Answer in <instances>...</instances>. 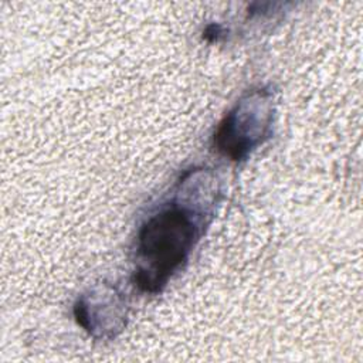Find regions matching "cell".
I'll return each mask as SVG.
<instances>
[{"label":"cell","instance_id":"obj_2","mask_svg":"<svg viewBox=\"0 0 363 363\" xmlns=\"http://www.w3.org/2000/svg\"><path fill=\"white\" fill-rule=\"evenodd\" d=\"M271 122V94L264 89L254 91L220 122L214 133V146L225 157L241 160L268 138Z\"/></svg>","mask_w":363,"mask_h":363},{"label":"cell","instance_id":"obj_1","mask_svg":"<svg viewBox=\"0 0 363 363\" xmlns=\"http://www.w3.org/2000/svg\"><path fill=\"white\" fill-rule=\"evenodd\" d=\"M199 228L197 216L184 204L170 203L149 216L138 233L135 285L143 292H159L187 261Z\"/></svg>","mask_w":363,"mask_h":363}]
</instances>
